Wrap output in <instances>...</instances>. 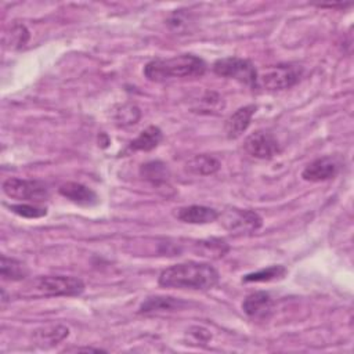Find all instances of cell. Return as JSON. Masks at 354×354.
Masks as SVG:
<instances>
[{
	"instance_id": "6da1fadb",
	"label": "cell",
	"mask_w": 354,
	"mask_h": 354,
	"mask_svg": "<svg viewBox=\"0 0 354 354\" xmlns=\"http://www.w3.org/2000/svg\"><path fill=\"white\" fill-rule=\"evenodd\" d=\"M217 270L209 263L185 261L165 268L159 275V285L163 288L209 290L218 282Z\"/></svg>"
},
{
	"instance_id": "7a4b0ae2",
	"label": "cell",
	"mask_w": 354,
	"mask_h": 354,
	"mask_svg": "<svg viewBox=\"0 0 354 354\" xmlns=\"http://www.w3.org/2000/svg\"><path fill=\"white\" fill-rule=\"evenodd\" d=\"M205 72V61L192 54H180L171 58H155L144 66V76L155 83H162L173 77H198Z\"/></svg>"
},
{
	"instance_id": "3957f363",
	"label": "cell",
	"mask_w": 354,
	"mask_h": 354,
	"mask_svg": "<svg viewBox=\"0 0 354 354\" xmlns=\"http://www.w3.org/2000/svg\"><path fill=\"white\" fill-rule=\"evenodd\" d=\"M84 290V283L80 278L66 275H46L29 281L21 295L24 297H58L77 296Z\"/></svg>"
},
{
	"instance_id": "277c9868",
	"label": "cell",
	"mask_w": 354,
	"mask_h": 354,
	"mask_svg": "<svg viewBox=\"0 0 354 354\" xmlns=\"http://www.w3.org/2000/svg\"><path fill=\"white\" fill-rule=\"evenodd\" d=\"M303 75V68L296 64H278L264 69L257 76V84L266 90H286L295 86Z\"/></svg>"
},
{
	"instance_id": "5b68a950",
	"label": "cell",
	"mask_w": 354,
	"mask_h": 354,
	"mask_svg": "<svg viewBox=\"0 0 354 354\" xmlns=\"http://www.w3.org/2000/svg\"><path fill=\"white\" fill-rule=\"evenodd\" d=\"M3 192L8 198L28 203H40L50 196V191L43 181L18 177H10L3 183Z\"/></svg>"
},
{
	"instance_id": "8992f818",
	"label": "cell",
	"mask_w": 354,
	"mask_h": 354,
	"mask_svg": "<svg viewBox=\"0 0 354 354\" xmlns=\"http://www.w3.org/2000/svg\"><path fill=\"white\" fill-rule=\"evenodd\" d=\"M213 72L221 77L234 79L246 86H257V71L254 65L245 58L225 57L214 61Z\"/></svg>"
},
{
	"instance_id": "52a82bcc",
	"label": "cell",
	"mask_w": 354,
	"mask_h": 354,
	"mask_svg": "<svg viewBox=\"0 0 354 354\" xmlns=\"http://www.w3.org/2000/svg\"><path fill=\"white\" fill-rule=\"evenodd\" d=\"M218 218L221 220V225L234 234H250L257 231L263 224L260 214L249 209L227 207L221 214L218 213Z\"/></svg>"
},
{
	"instance_id": "ba28073f",
	"label": "cell",
	"mask_w": 354,
	"mask_h": 354,
	"mask_svg": "<svg viewBox=\"0 0 354 354\" xmlns=\"http://www.w3.org/2000/svg\"><path fill=\"white\" fill-rule=\"evenodd\" d=\"M246 153L256 159H271L281 152L278 140L266 130H257L249 134L243 141Z\"/></svg>"
},
{
	"instance_id": "9c48e42d",
	"label": "cell",
	"mask_w": 354,
	"mask_h": 354,
	"mask_svg": "<svg viewBox=\"0 0 354 354\" xmlns=\"http://www.w3.org/2000/svg\"><path fill=\"white\" fill-rule=\"evenodd\" d=\"M243 313L254 321H266L274 311V300L267 292H253L242 303Z\"/></svg>"
},
{
	"instance_id": "30bf717a",
	"label": "cell",
	"mask_w": 354,
	"mask_h": 354,
	"mask_svg": "<svg viewBox=\"0 0 354 354\" xmlns=\"http://www.w3.org/2000/svg\"><path fill=\"white\" fill-rule=\"evenodd\" d=\"M340 165L332 156H322L310 162L301 171V177L306 181L318 183L333 178L339 173Z\"/></svg>"
},
{
	"instance_id": "8fae6325",
	"label": "cell",
	"mask_w": 354,
	"mask_h": 354,
	"mask_svg": "<svg viewBox=\"0 0 354 354\" xmlns=\"http://www.w3.org/2000/svg\"><path fill=\"white\" fill-rule=\"evenodd\" d=\"M256 105H245L239 109H236L227 120L224 124V131L230 140H235L242 136L243 131L250 124V120L256 112Z\"/></svg>"
},
{
	"instance_id": "7c38bea8",
	"label": "cell",
	"mask_w": 354,
	"mask_h": 354,
	"mask_svg": "<svg viewBox=\"0 0 354 354\" xmlns=\"http://www.w3.org/2000/svg\"><path fill=\"white\" fill-rule=\"evenodd\" d=\"M58 192L69 199L71 202L76 203V205H82V206H93L98 203V196L97 194L88 188L87 185H83L80 183H75V181H68L65 184H62L58 188Z\"/></svg>"
},
{
	"instance_id": "4fadbf2b",
	"label": "cell",
	"mask_w": 354,
	"mask_h": 354,
	"mask_svg": "<svg viewBox=\"0 0 354 354\" xmlns=\"http://www.w3.org/2000/svg\"><path fill=\"white\" fill-rule=\"evenodd\" d=\"M177 218L188 224H209L218 218V212L203 205H189L180 207L176 213Z\"/></svg>"
},
{
	"instance_id": "5bb4252c",
	"label": "cell",
	"mask_w": 354,
	"mask_h": 354,
	"mask_svg": "<svg viewBox=\"0 0 354 354\" xmlns=\"http://www.w3.org/2000/svg\"><path fill=\"white\" fill-rule=\"evenodd\" d=\"M185 303L180 299L170 297V296H152L147 297L142 304L138 308V313L141 314H156L162 311H173L180 310L184 307Z\"/></svg>"
},
{
	"instance_id": "9a60e30c",
	"label": "cell",
	"mask_w": 354,
	"mask_h": 354,
	"mask_svg": "<svg viewBox=\"0 0 354 354\" xmlns=\"http://www.w3.org/2000/svg\"><path fill=\"white\" fill-rule=\"evenodd\" d=\"M163 134L162 130L156 126H148L144 129L130 144L129 149L131 151H151L159 145Z\"/></svg>"
},
{
	"instance_id": "2e32d148",
	"label": "cell",
	"mask_w": 354,
	"mask_h": 354,
	"mask_svg": "<svg viewBox=\"0 0 354 354\" xmlns=\"http://www.w3.org/2000/svg\"><path fill=\"white\" fill-rule=\"evenodd\" d=\"M29 270L21 260L14 257L1 256L0 259V275L6 281H22L28 277Z\"/></svg>"
},
{
	"instance_id": "e0dca14e",
	"label": "cell",
	"mask_w": 354,
	"mask_h": 354,
	"mask_svg": "<svg viewBox=\"0 0 354 354\" xmlns=\"http://www.w3.org/2000/svg\"><path fill=\"white\" fill-rule=\"evenodd\" d=\"M220 169V162L206 153L195 155L187 162V170L198 176H210Z\"/></svg>"
},
{
	"instance_id": "ac0fdd59",
	"label": "cell",
	"mask_w": 354,
	"mask_h": 354,
	"mask_svg": "<svg viewBox=\"0 0 354 354\" xmlns=\"http://www.w3.org/2000/svg\"><path fill=\"white\" fill-rule=\"evenodd\" d=\"M140 174L148 180L149 183H152L153 185H162L166 184V181L170 177L167 165H165L160 160H151L147 162L144 165H141L140 167Z\"/></svg>"
},
{
	"instance_id": "d6986e66",
	"label": "cell",
	"mask_w": 354,
	"mask_h": 354,
	"mask_svg": "<svg viewBox=\"0 0 354 354\" xmlns=\"http://www.w3.org/2000/svg\"><path fill=\"white\" fill-rule=\"evenodd\" d=\"M69 335V329L62 325L46 326L35 332V339L41 347H51L62 342Z\"/></svg>"
},
{
	"instance_id": "ffe728a7",
	"label": "cell",
	"mask_w": 354,
	"mask_h": 354,
	"mask_svg": "<svg viewBox=\"0 0 354 354\" xmlns=\"http://www.w3.org/2000/svg\"><path fill=\"white\" fill-rule=\"evenodd\" d=\"M29 30L22 24H12L10 29L4 33V44L8 48L17 50L24 47L29 41Z\"/></svg>"
},
{
	"instance_id": "44dd1931",
	"label": "cell",
	"mask_w": 354,
	"mask_h": 354,
	"mask_svg": "<svg viewBox=\"0 0 354 354\" xmlns=\"http://www.w3.org/2000/svg\"><path fill=\"white\" fill-rule=\"evenodd\" d=\"M286 274V268L281 264L278 266H270L267 268H261L259 271L246 274L242 278V282H268V281H275L283 278Z\"/></svg>"
},
{
	"instance_id": "7402d4cb",
	"label": "cell",
	"mask_w": 354,
	"mask_h": 354,
	"mask_svg": "<svg viewBox=\"0 0 354 354\" xmlns=\"http://www.w3.org/2000/svg\"><path fill=\"white\" fill-rule=\"evenodd\" d=\"M113 118L118 126L127 127V126L136 124L140 120L141 112L134 104H124L115 111Z\"/></svg>"
},
{
	"instance_id": "603a6c76",
	"label": "cell",
	"mask_w": 354,
	"mask_h": 354,
	"mask_svg": "<svg viewBox=\"0 0 354 354\" xmlns=\"http://www.w3.org/2000/svg\"><path fill=\"white\" fill-rule=\"evenodd\" d=\"M10 210L21 217L25 218H37V217H43L47 214V207L40 206L37 203H28V202H22L18 205H10Z\"/></svg>"
},
{
	"instance_id": "cb8c5ba5",
	"label": "cell",
	"mask_w": 354,
	"mask_h": 354,
	"mask_svg": "<svg viewBox=\"0 0 354 354\" xmlns=\"http://www.w3.org/2000/svg\"><path fill=\"white\" fill-rule=\"evenodd\" d=\"M199 246L203 248V250H201V253L203 256H210V257H220L228 252V246L221 239L202 241V242H199Z\"/></svg>"
},
{
	"instance_id": "d4e9b609",
	"label": "cell",
	"mask_w": 354,
	"mask_h": 354,
	"mask_svg": "<svg viewBox=\"0 0 354 354\" xmlns=\"http://www.w3.org/2000/svg\"><path fill=\"white\" fill-rule=\"evenodd\" d=\"M201 104H202V109L206 111L207 113H212V112H217L220 111L223 106H224V102H223V98L213 93V91H207L202 98H201Z\"/></svg>"
},
{
	"instance_id": "484cf974",
	"label": "cell",
	"mask_w": 354,
	"mask_h": 354,
	"mask_svg": "<svg viewBox=\"0 0 354 354\" xmlns=\"http://www.w3.org/2000/svg\"><path fill=\"white\" fill-rule=\"evenodd\" d=\"M189 335H192L196 340V343L199 344H206L209 340H210V333L209 330H206L205 328H201V326H194L189 329Z\"/></svg>"
}]
</instances>
